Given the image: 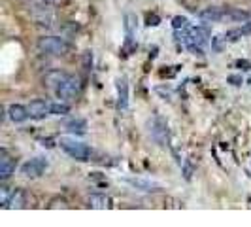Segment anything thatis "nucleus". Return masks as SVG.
Segmentation results:
<instances>
[{
    "label": "nucleus",
    "mask_w": 251,
    "mask_h": 227,
    "mask_svg": "<svg viewBox=\"0 0 251 227\" xmlns=\"http://www.w3.org/2000/svg\"><path fill=\"white\" fill-rule=\"evenodd\" d=\"M38 50L48 55H66L70 51V44L59 36H42L38 40Z\"/></svg>",
    "instance_id": "1"
},
{
    "label": "nucleus",
    "mask_w": 251,
    "mask_h": 227,
    "mask_svg": "<svg viewBox=\"0 0 251 227\" xmlns=\"http://www.w3.org/2000/svg\"><path fill=\"white\" fill-rule=\"evenodd\" d=\"M61 148H63L72 159L75 161H89V157H91V150H89L87 144H83V142H79V140H74V139H61Z\"/></svg>",
    "instance_id": "2"
},
{
    "label": "nucleus",
    "mask_w": 251,
    "mask_h": 227,
    "mask_svg": "<svg viewBox=\"0 0 251 227\" xmlns=\"http://www.w3.org/2000/svg\"><path fill=\"white\" fill-rule=\"evenodd\" d=\"M79 87H81L79 78H75V76H66V80L59 85V89H57L55 93H57V97H59L61 101H74L75 97L79 95Z\"/></svg>",
    "instance_id": "3"
},
{
    "label": "nucleus",
    "mask_w": 251,
    "mask_h": 227,
    "mask_svg": "<svg viewBox=\"0 0 251 227\" xmlns=\"http://www.w3.org/2000/svg\"><path fill=\"white\" fill-rule=\"evenodd\" d=\"M208 38H210V30H208V28H204V27H195V28H189L187 46L193 51L202 53L201 48L206 44V42H208Z\"/></svg>",
    "instance_id": "4"
},
{
    "label": "nucleus",
    "mask_w": 251,
    "mask_h": 227,
    "mask_svg": "<svg viewBox=\"0 0 251 227\" xmlns=\"http://www.w3.org/2000/svg\"><path fill=\"white\" fill-rule=\"evenodd\" d=\"M48 169V161L44 157H34L30 161H26L23 167H21V172L28 178H38L44 174V170Z\"/></svg>",
    "instance_id": "5"
},
{
    "label": "nucleus",
    "mask_w": 251,
    "mask_h": 227,
    "mask_svg": "<svg viewBox=\"0 0 251 227\" xmlns=\"http://www.w3.org/2000/svg\"><path fill=\"white\" fill-rule=\"evenodd\" d=\"M26 108H28V114H30L32 119H44L46 115L51 114V104L48 101H44V99H34V101H30Z\"/></svg>",
    "instance_id": "6"
},
{
    "label": "nucleus",
    "mask_w": 251,
    "mask_h": 227,
    "mask_svg": "<svg viewBox=\"0 0 251 227\" xmlns=\"http://www.w3.org/2000/svg\"><path fill=\"white\" fill-rule=\"evenodd\" d=\"M13 172H15V159L8 153V150H2L0 151V178H2V182H6Z\"/></svg>",
    "instance_id": "7"
},
{
    "label": "nucleus",
    "mask_w": 251,
    "mask_h": 227,
    "mask_svg": "<svg viewBox=\"0 0 251 227\" xmlns=\"http://www.w3.org/2000/svg\"><path fill=\"white\" fill-rule=\"evenodd\" d=\"M87 206L95 208V210H104V208L112 206V199L108 195H104V193H93V195H89Z\"/></svg>",
    "instance_id": "8"
},
{
    "label": "nucleus",
    "mask_w": 251,
    "mask_h": 227,
    "mask_svg": "<svg viewBox=\"0 0 251 227\" xmlns=\"http://www.w3.org/2000/svg\"><path fill=\"white\" fill-rule=\"evenodd\" d=\"M8 115H10V119H12L13 123H23V121H26V119L30 117L28 108L23 106V104H10Z\"/></svg>",
    "instance_id": "9"
},
{
    "label": "nucleus",
    "mask_w": 251,
    "mask_h": 227,
    "mask_svg": "<svg viewBox=\"0 0 251 227\" xmlns=\"http://www.w3.org/2000/svg\"><path fill=\"white\" fill-rule=\"evenodd\" d=\"M226 17V10L225 8H217V6H212V8H206L204 12L201 13L202 21H212V23H217V21H223Z\"/></svg>",
    "instance_id": "10"
},
{
    "label": "nucleus",
    "mask_w": 251,
    "mask_h": 227,
    "mask_svg": "<svg viewBox=\"0 0 251 227\" xmlns=\"http://www.w3.org/2000/svg\"><path fill=\"white\" fill-rule=\"evenodd\" d=\"M66 76L68 74H64V72H61V70H51V72H48L46 78H44V85H48L50 89L57 91L59 85L66 80Z\"/></svg>",
    "instance_id": "11"
},
{
    "label": "nucleus",
    "mask_w": 251,
    "mask_h": 227,
    "mask_svg": "<svg viewBox=\"0 0 251 227\" xmlns=\"http://www.w3.org/2000/svg\"><path fill=\"white\" fill-rule=\"evenodd\" d=\"M23 206H26V193L23 189H15L10 197L8 208H23Z\"/></svg>",
    "instance_id": "12"
},
{
    "label": "nucleus",
    "mask_w": 251,
    "mask_h": 227,
    "mask_svg": "<svg viewBox=\"0 0 251 227\" xmlns=\"http://www.w3.org/2000/svg\"><path fill=\"white\" fill-rule=\"evenodd\" d=\"M117 91H119V108L121 110H125L126 108V97H128V87H126V80L125 78H121V80H117Z\"/></svg>",
    "instance_id": "13"
},
{
    "label": "nucleus",
    "mask_w": 251,
    "mask_h": 227,
    "mask_svg": "<svg viewBox=\"0 0 251 227\" xmlns=\"http://www.w3.org/2000/svg\"><path fill=\"white\" fill-rule=\"evenodd\" d=\"M48 208H50V210H57V208L66 210V208H70V204H68V201H66L64 197H53V199L48 202Z\"/></svg>",
    "instance_id": "14"
},
{
    "label": "nucleus",
    "mask_w": 251,
    "mask_h": 227,
    "mask_svg": "<svg viewBox=\"0 0 251 227\" xmlns=\"http://www.w3.org/2000/svg\"><path fill=\"white\" fill-rule=\"evenodd\" d=\"M136 15L134 13H126L125 15V28H126V34H128V38L134 34V30H136Z\"/></svg>",
    "instance_id": "15"
},
{
    "label": "nucleus",
    "mask_w": 251,
    "mask_h": 227,
    "mask_svg": "<svg viewBox=\"0 0 251 227\" xmlns=\"http://www.w3.org/2000/svg\"><path fill=\"white\" fill-rule=\"evenodd\" d=\"M66 129H68L70 133H85L87 125H85L83 119H72V121L66 123Z\"/></svg>",
    "instance_id": "16"
},
{
    "label": "nucleus",
    "mask_w": 251,
    "mask_h": 227,
    "mask_svg": "<svg viewBox=\"0 0 251 227\" xmlns=\"http://www.w3.org/2000/svg\"><path fill=\"white\" fill-rule=\"evenodd\" d=\"M68 110H70V106H68L66 102H53V104H51V114L64 115V114H68Z\"/></svg>",
    "instance_id": "17"
},
{
    "label": "nucleus",
    "mask_w": 251,
    "mask_h": 227,
    "mask_svg": "<svg viewBox=\"0 0 251 227\" xmlns=\"http://www.w3.org/2000/svg\"><path fill=\"white\" fill-rule=\"evenodd\" d=\"M0 193H2V197H0V204L4 206V208H8V202H10V191L6 186H2L0 188Z\"/></svg>",
    "instance_id": "18"
},
{
    "label": "nucleus",
    "mask_w": 251,
    "mask_h": 227,
    "mask_svg": "<svg viewBox=\"0 0 251 227\" xmlns=\"http://www.w3.org/2000/svg\"><path fill=\"white\" fill-rule=\"evenodd\" d=\"M212 42H214V50L221 51V50H223V42H226V38L225 36H215Z\"/></svg>",
    "instance_id": "19"
},
{
    "label": "nucleus",
    "mask_w": 251,
    "mask_h": 227,
    "mask_svg": "<svg viewBox=\"0 0 251 227\" xmlns=\"http://www.w3.org/2000/svg\"><path fill=\"white\" fill-rule=\"evenodd\" d=\"M183 28V27H187V19L185 17H174V28Z\"/></svg>",
    "instance_id": "20"
},
{
    "label": "nucleus",
    "mask_w": 251,
    "mask_h": 227,
    "mask_svg": "<svg viewBox=\"0 0 251 227\" xmlns=\"http://www.w3.org/2000/svg\"><path fill=\"white\" fill-rule=\"evenodd\" d=\"M66 2L68 0H44V4H48V6H63Z\"/></svg>",
    "instance_id": "21"
}]
</instances>
